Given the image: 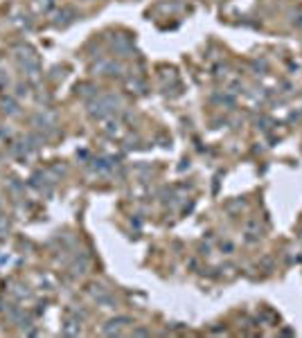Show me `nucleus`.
<instances>
[{
  "instance_id": "f257e3e1",
  "label": "nucleus",
  "mask_w": 302,
  "mask_h": 338,
  "mask_svg": "<svg viewBox=\"0 0 302 338\" xmlns=\"http://www.w3.org/2000/svg\"><path fill=\"white\" fill-rule=\"evenodd\" d=\"M296 27H300V29H302V12L298 14V18H296Z\"/></svg>"
}]
</instances>
